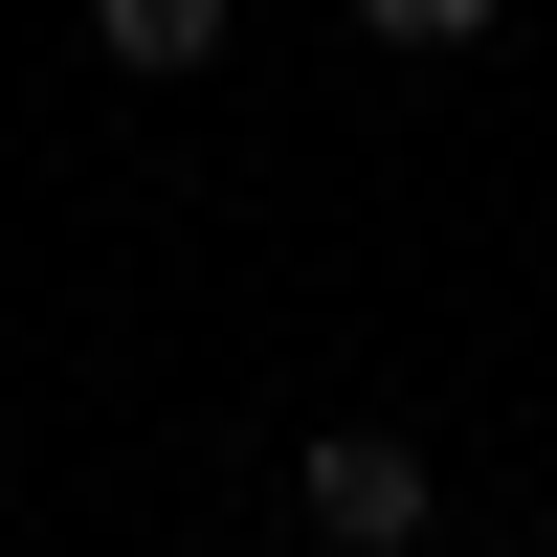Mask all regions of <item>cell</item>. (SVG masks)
<instances>
[{"mask_svg": "<svg viewBox=\"0 0 557 557\" xmlns=\"http://www.w3.org/2000/svg\"><path fill=\"white\" fill-rule=\"evenodd\" d=\"M290 491H312V557H424V513H446L424 424H312V446H290Z\"/></svg>", "mask_w": 557, "mask_h": 557, "instance_id": "6da1fadb", "label": "cell"}, {"mask_svg": "<svg viewBox=\"0 0 557 557\" xmlns=\"http://www.w3.org/2000/svg\"><path fill=\"white\" fill-rule=\"evenodd\" d=\"M89 45H112L134 89H178V67H223V0H89Z\"/></svg>", "mask_w": 557, "mask_h": 557, "instance_id": "7a4b0ae2", "label": "cell"}, {"mask_svg": "<svg viewBox=\"0 0 557 557\" xmlns=\"http://www.w3.org/2000/svg\"><path fill=\"white\" fill-rule=\"evenodd\" d=\"M513 0H357V45H401V67H446V45H491Z\"/></svg>", "mask_w": 557, "mask_h": 557, "instance_id": "3957f363", "label": "cell"}]
</instances>
